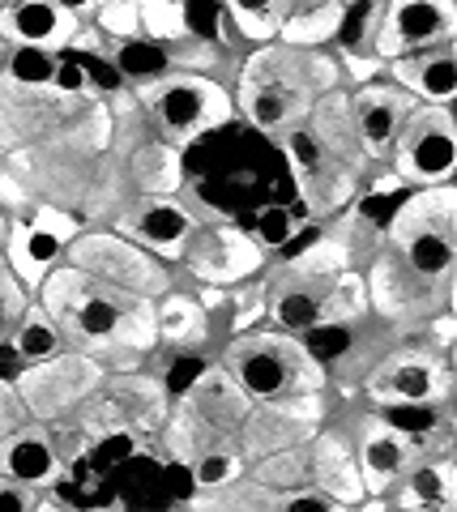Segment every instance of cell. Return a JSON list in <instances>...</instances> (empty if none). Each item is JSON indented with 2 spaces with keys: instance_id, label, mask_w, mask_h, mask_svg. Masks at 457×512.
Instances as JSON below:
<instances>
[{
  "instance_id": "cell-5",
  "label": "cell",
  "mask_w": 457,
  "mask_h": 512,
  "mask_svg": "<svg viewBox=\"0 0 457 512\" xmlns=\"http://www.w3.org/2000/svg\"><path fill=\"white\" fill-rule=\"evenodd\" d=\"M107 384V367L99 355H90L82 346H65L60 355L22 367L18 376V393L30 410V419L39 423H56L65 419L73 406H82L86 397L103 393Z\"/></svg>"
},
{
  "instance_id": "cell-40",
  "label": "cell",
  "mask_w": 457,
  "mask_h": 512,
  "mask_svg": "<svg viewBox=\"0 0 457 512\" xmlns=\"http://www.w3.org/2000/svg\"><path fill=\"white\" fill-rule=\"evenodd\" d=\"M77 60H82V69H86V82L99 90V94H116L120 86H124V77H120V69L112 64V56L107 52H99V47H82V52H73Z\"/></svg>"
},
{
  "instance_id": "cell-1",
  "label": "cell",
  "mask_w": 457,
  "mask_h": 512,
  "mask_svg": "<svg viewBox=\"0 0 457 512\" xmlns=\"http://www.w3.org/2000/svg\"><path fill=\"white\" fill-rule=\"evenodd\" d=\"M338 64L321 56V47H287V43H261V52L244 64L240 77V107L244 116L278 133V128H295L308 120L312 103L325 90H334Z\"/></svg>"
},
{
  "instance_id": "cell-19",
  "label": "cell",
  "mask_w": 457,
  "mask_h": 512,
  "mask_svg": "<svg viewBox=\"0 0 457 512\" xmlns=\"http://www.w3.org/2000/svg\"><path fill=\"white\" fill-rule=\"evenodd\" d=\"M385 77L393 86H402L419 103H453L457 94V56L453 43L423 47V52L385 60Z\"/></svg>"
},
{
  "instance_id": "cell-42",
  "label": "cell",
  "mask_w": 457,
  "mask_h": 512,
  "mask_svg": "<svg viewBox=\"0 0 457 512\" xmlns=\"http://www.w3.org/2000/svg\"><path fill=\"white\" fill-rule=\"evenodd\" d=\"M90 82H86V69L77 56H60L56 60V77H52V94H60V99H69V94H86Z\"/></svg>"
},
{
  "instance_id": "cell-3",
  "label": "cell",
  "mask_w": 457,
  "mask_h": 512,
  "mask_svg": "<svg viewBox=\"0 0 457 512\" xmlns=\"http://www.w3.org/2000/svg\"><path fill=\"white\" fill-rule=\"evenodd\" d=\"M389 248L436 286L453 282L457 265V192L453 184L415 188L389 218Z\"/></svg>"
},
{
  "instance_id": "cell-32",
  "label": "cell",
  "mask_w": 457,
  "mask_h": 512,
  "mask_svg": "<svg viewBox=\"0 0 457 512\" xmlns=\"http://www.w3.org/2000/svg\"><path fill=\"white\" fill-rule=\"evenodd\" d=\"M206 436H210L206 423H201L184 402L176 410H167V419L159 427V440H163L167 461H193L201 453V444H206Z\"/></svg>"
},
{
  "instance_id": "cell-9",
  "label": "cell",
  "mask_w": 457,
  "mask_h": 512,
  "mask_svg": "<svg viewBox=\"0 0 457 512\" xmlns=\"http://www.w3.org/2000/svg\"><path fill=\"white\" fill-rule=\"evenodd\" d=\"M180 265L197 282L231 291V286L248 282L252 274H261L265 248L248 231H235V227H201V222H197V231L188 235V244L180 252Z\"/></svg>"
},
{
  "instance_id": "cell-26",
  "label": "cell",
  "mask_w": 457,
  "mask_h": 512,
  "mask_svg": "<svg viewBox=\"0 0 457 512\" xmlns=\"http://www.w3.org/2000/svg\"><path fill=\"white\" fill-rule=\"evenodd\" d=\"M154 329H159V342H171L180 350L197 346L206 338V308H201V299L171 286L167 295L154 299Z\"/></svg>"
},
{
  "instance_id": "cell-45",
  "label": "cell",
  "mask_w": 457,
  "mask_h": 512,
  "mask_svg": "<svg viewBox=\"0 0 457 512\" xmlns=\"http://www.w3.org/2000/svg\"><path fill=\"white\" fill-rule=\"evenodd\" d=\"M167 487H171L176 500H193L197 483H193V470H188V461H167Z\"/></svg>"
},
{
  "instance_id": "cell-43",
  "label": "cell",
  "mask_w": 457,
  "mask_h": 512,
  "mask_svg": "<svg viewBox=\"0 0 457 512\" xmlns=\"http://www.w3.org/2000/svg\"><path fill=\"white\" fill-rule=\"evenodd\" d=\"M26 222H35V227L39 231H47V235H56V239H65V244H69V239L77 235V222L65 214V210H56V205H39V210L35 214H30Z\"/></svg>"
},
{
  "instance_id": "cell-4",
  "label": "cell",
  "mask_w": 457,
  "mask_h": 512,
  "mask_svg": "<svg viewBox=\"0 0 457 512\" xmlns=\"http://www.w3.org/2000/svg\"><path fill=\"white\" fill-rule=\"evenodd\" d=\"M65 265L82 269L86 278L112 286L124 295L141 299H159L171 291L167 261H159L154 252L137 248L133 239H124L120 231H82L65 244Z\"/></svg>"
},
{
  "instance_id": "cell-11",
  "label": "cell",
  "mask_w": 457,
  "mask_h": 512,
  "mask_svg": "<svg viewBox=\"0 0 457 512\" xmlns=\"http://www.w3.org/2000/svg\"><path fill=\"white\" fill-rule=\"evenodd\" d=\"M415 103L419 99H411L402 86H393L389 77L355 86L351 120H355V137H359V150H364L368 163H389L393 146H398V133H402L406 116L415 111Z\"/></svg>"
},
{
  "instance_id": "cell-48",
  "label": "cell",
  "mask_w": 457,
  "mask_h": 512,
  "mask_svg": "<svg viewBox=\"0 0 457 512\" xmlns=\"http://www.w3.org/2000/svg\"><path fill=\"white\" fill-rule=\"evenodd\" d=\"M5 5H9V0H0V9H5Z\"/></svg>"
},
{
  "instance_id": "cell-16",
  "label": "cell",
  "mask_w": 457,
  "mask_h": 512,
  "mask_svg": "<svg viewBox=\"0 0 457 512\" xmlns=\"http://www.w3.org/2000/svg\"><path fill=\"white\" fill-rule=\"evenodd\" d=\"M73 13H65L56 0H9L0 9V39L5 43H26V47H47V52H69L77 35Z\"/></svg>"
},
{
  "instance_id": "cell-10",
  "label": "cell",
  "mask_w": 457,
  "mask_h": 512,
  "mask_svg": "<svg viewBox=\"0 0 457 512\" xmlns=\"http://www.w3.org/2000/svg\"><path fill=\"white\" fill-rule=\"evenodd\" d=\"M364 286H368L372 316H385V320H411V316L428 320V308H436V312L449 308V286L419 278L389 244L376 248L368 274H364Z\"/></svg>"
},
{
  "instance_id": "cell-31",
  "label": "cell",
  "mask_w": 457,
  "mask_h": 512,
  "mask_svg": "<svg viewBox=\"0 0 457 512\" xmlns=\"http://www.w3.org/2000/svg\"><path fill=\"white\" fill-rule=\"evenodd\" d=\"M376 419L398 427L402 436H411L415 444L419 440H432L440 431L449 427V414H445V402H381L376 406Z\"/></svg>"
},
{
  "instance_id": "cell-21",
  "label": "cell",
  "mask_w": 457,
  "mask_h": 512,
  "mask_svg": "<svg viewBox=\"0 0 457 512\" xmlns=\"http://www.w3.org/2000/svg\"><path fill=\"white\" fill-rule=\"evenodd\" d=\"M385 504L398 508H449L453 504V461L440 457H419L402 470V478L385 491Z\"/></svg>"
},
{
  "instance_id": "cell-15",
  "label": "cell",
  "mask_w": 457,
  "mask_h": 512,
  "mask_svg": "<svg viewBox=\"0 0 457 512\" xmlns=\"http://www.w3.org/2000/svg\"><path fill=\"white\" fill-rule=\"evenodd\" d=\"M0 474L30 483V487L60 483L65 457H60V448H56L52 427L39 419H26L22 427H13L9 436H0Z\"/></svg>"
},
{
  "instance_id": "cell-44",
  "label": "cell",
  "mask_w": 457,
  "mask_h": 512,
  "mask_svg": "<svg viewBox=\"0 0 457 512\" xmlns=\"http://www.w3.org/2000/svg\"><path fill=\"white\" fill-rule=\"evenodd\" d=\"M35 491H39V487L18 483V478H5V474H0V508H13V512H18V508H30V504L39 500Z\"/></svg>"
},
{
  "instance_id": "cell-46",
  "label": "cell",
  "mask_w": 457,
  "mask_h": 512,
  "mask_svg": "<svg viewBox=\"0 0 457 512\" xmlns=\"http://www.w3.org/2000/svg\"><path fill=\"white\" fill-rule=\"evenodd\" d=\"M65 13H73L77 22H86V18H94V9H99V0H56Z\"/></svg>"
},
{
  "instance_id": "cell-20",
  "label": "cell",
  "mask_w": 457,
  "mask_h": 512,
  "mask_svg": "<svg viewBox=\"0 0 457 512\" xmlns=\"http://www.w3.org/2000/svg\"><path fill=\"white\" fill-rule=\"evenodd\" d=\"M0 248H5V265L13 269V278H18L30 295H35L39 282L65 261V239L39 231L35 222H9V235Z\"/></svg>"
},
{
  "instance_id": "cell-41",
  "label": "cell",
  "mask_w": 457,
  "mask_h": 512,
  "mask_svg": "<svg viewBox=\"0 0 457 512\" xmlns=\"http://www.w3.org/2000/svg\"><path fill=\"white\" fill-rule=\"evenodd\" d=\"M30 419V410L18 393V380H0V436H9L13 427H22Z\"/></svg>"
},
{
  "instance_id": "cell-18",
  "label": "cell",
  "mask_w": 457,
  "mask_h": 512,
  "mask_svg": "<svg viewBox=\"0 0 457 512\" xmlns=\"http://www.w3.org/2000/svg\"><path fill=\"white\" fill-rule=\"evenodd\" d=\"M180 402L206 423L210 436H223L227 444L240 436V427H244L248 410H252V397L223 372V367H206L201 380L180 397Z\"/></svg>"
},
{
  "instance_id": "cell-7",
  "label": "cell",
  "mask_w": 457,
  "mask_h": 512,
  "mask_svg": "<svg viewBox=\"0 0 457 512\" xmlns=\"http://www.w3.org/2000/svg\"><path fill=\"white\" fill-rule=\"evenodd\" d=\"M146 107L154 111V124H159V133L167 141H193L201 133H210V128L227 124L231 111H235L231 94L218 82H210V77H197V73L163 77Z\"/></svg>"
},
{
  "instance_id": "cell-29",
  "label": "cell",
  "mask_w": 457,
  "mask_h": 512,
  "mask_svg": "<svg viewBox=\"0 0 457 512\" xmlns=\"http://www.w3.org/2000/svg\"><path fill=\"white\" fill-rule=\"evenodd\" d=\"M287 9H291V0H223V18L257 47L278 39V26L287 18Z\"/></svg>"
},
{
  "instance_id": "cell-25",
  "label": "cell",
  "mask_w": 457,
  "mask_h": 512,
  "mask_svg": "<svg viewBox=\"0 0 457 512\" xmlns=\"http://www.w3.org/2000/svg\"><path fill=\"white\" fill-rule=\"evenodd\" d=\"M9 342H13V350H18V359H22L26 367L52 359V355H60V350L69 346L65 329L56 325V316L47 312L39 299L26 303V312L18 316V325H13V333H9Z\"/></svg>"
},
{
  "instance_id": "cell-6",
  "label": "cell",
  "mask_w": 457,
  "mask_h": 512,
  "mask_svg": "<svg viewBox=\"0 0 457 512\" xmlns=\"http://www.w3.org/2000/svg\"><path fill=\"white\" fill-rule=\"evenodd\" d=\"M389 163L406 188L453 184L457 124H453L449 103H415V111L406 116L402 133H398V146H393Z\"/></svg>"
},
{
  "instance_id": "cell-24",
  "label": "cell",
  "mask_w": 457,
  "mask_h": 512,
  "mask_svg": "<svg viewBox=\"0 0 457 512\" xmlns=\"http://www.w3.org/2000/svg\"><path fill=\"white\" fill-rule=\"evenodd\" d=\"M112 64L120 69L124 77V86H137V90H146V86H159L163 77L176 69V60H171L167 52V43H154L146 35H137V39H120L112 43Z\"/></svg>"
},
{
  "instance_id": "cell-34",
  "label": "cell",
  "mask_w": 457,
  "mask_h": 512,
  "mask_svg": "<svg viewBox=\"0 0 457 512\" xmlns=\"http://www.w3.org/2000/svg\"><path fill=\"white\" fill-rule=\"evenodd\" d=\"M376 13H381V0H342V22L334 30L342 52H372Z\"/></svg>"
},
{
  "instance_id": "cell-39",
  "label": "cell",
  "mask_w": 457,
  "mask_h": 512,
  "mask_svg": "<svg viewBox=\"0 0 457 512\" xmlns=\"http://www.w3.org/2000/svg\"><path fill=\"white\" fill-rule=\"evenodd\" d=\"M30 299H35V295H30L26 286L13 278V269L0 265V342H5L9 333H13V325H18V316L26 312Z\"/></svg>"
},
{
  "instance_id": "cell-28",
  "label": "cell",
  "mask_w": 457,
  "mask_h": 512,
  "mask_svg": "<svg viewBox=\"0 0 457 512\" xmlns=\"http://www.w3.org/2000/svg\"><path fill=\"white\" fill-rule=\"evenodd\" d=\"M252 478L274 491H291V487H308L312 483V448L308 440L287 444V448H274L252 461Z\"/></svg>"
},
{
  "instance_id": "cell-12",
  "label": "cell",
  "mask_w": 457,
  "mask_h": 512,
  "mask_svg": "<svg viewBox=\"0 0 457 512\" xmlns=\"http://www.w3.org/2000/svg\"><path fill=\"white\" fill-rule=\"evenodd\" d=\"M368 393L381 402H445L449 397V363L445 350H402V355L376 359L368 372Z\"/></svg>"
},
{
  "instance_id": "cell-22",
  "label": "cell",
  "mask_w": 457,
  "mask_h": 512,
  "mask_svg": "<svg viewBox=\"0 0 457 512\" xmlns=\"http://www.w3.org/2000/svg\"><path fill=\"white\" fill-rule=\"evenodd\" d=\"M338 22H342V0H291L287 18L278 26V43L287 47L334 43Z\"/></svg>"
},
{
  "instance_id": "cell-36",
  "label": "cell",
  "mask_w": 457,
  "mask_h": 512,
  "mask_svg": "<svg viewBox=\"0 0 457 512\" xmlns=\"http://www.w3.org/2000/svg\"><path fill=\"white\" fill-rule=\"evenodd\" d=\"M137 453H141V444H137L133 427H112V431H103V436L90 444V461H94V466H103V470L129 466Z\"/></svg>"
},
{
  "instance_id": "cell-23",
  "label": "cell",
  "mask_w": 457,
  "mask_h": 512,
  "mask_svg": "<svg viewBox=\"0 0 457 512\" xmlns=\"http://www.w3.org/2000/svg\"><path fill=\"white\" fill-rule=\"evenodd\" d=\"M129 171H133V184L141 197H176L184 184V158L171 141H146V146H137Z\"/></svg>"
},
{
  "instance_id": "cell-37",
  "label": "cell",
  "mask_w": 457,
  "mask_h": 512,
  "mask_svg": "<svg viewBox=\"0 0 457 512\" xmlns=\"http://www.w3.org/2000/svg\"><path fill=\"white\" fill-rule=\"evenodd\" d=\"M252 231H257V244L265 252H282L295 239L299 231V222L291 218L287 205H265V210L257 214V222H252Z\"/></svg>"
},
{
  "instance_id": "cell-13",
  "label": "cell",
  "mask_w": 457,
  "mask_h": 512,
  "mask_svg": "<svg viewBox=\"0 0 457 512\" xmlns=\"http://www.w3.org/2000/svg\"><path fill=\"white\" fill-rule=\"evenodd\" d=\"M116 231L133 239L137 248L154 252L159 261H180L188 235L197 231V218L184 210L176 197H137L129 210L116 218Z\"/></svg>"
},
{
  "instance_id": "cell-17",
  "label": "cell",
  "mask_w": 457,
  "mask_h": 512,
  "mask_svg": "<svg viewBox=\"0 0 457 512\" xmlns=\"http://www.w3.org/2000/svg\"><path fill=\"white\" fill-rule=\"evenodd\" d=\"M308 448H312V487H321L329 500H338V508L368 504L364 474H359L351 436H342V431H334V427H329V431H312Z\"/></svg>"
},
{
  "instance_id": "cell-38",
  "label": "cell",
  "mask_w": 457,
  "mask_h": 512,
  "mask_svg": "<svg viewBox=\"0 0 457 512\" xmlns=\"http://www.w3.org/2000/svg\"><path fill=\"white\" fill-rule=\"evenodd\" d=\"M206 367H210V363L201 359L197 350H180V355L167 363V372H163V389H167L171 402H180V397L201 380V372H206Z\"/></svg>"
},
{
  "instance_id": "cell-27",
  "label": "cell",
  "mask_w": 457,
  "mask_h": 512,
  "mask_svg": "<svg viewBox=\"0 0 457 512\" xmlns=\"http://www.w3.org/2000/svg\"><path fill=\"white\" fill-rule=\"evenodd\" d=\"M368 316H355V320H317V325H308L304 333H299V346H304L308 355L325 367V372H329V367H342V363H351V355L359 350V338H364Z\"/></svg>"
},
{
  "instance_id": "cell-8",
  "label": "cell",
  "mask_w": 457,
  "mask_h": 512,
  "mask_svg": "<svg viewBox=\"0 0 457 512\" xmlns=\"http://www.w3.org/2000/svg\"><path fill=\"white\" fill-rule=\"evenodd\" d=\"M453 35H457L453 0H381L372 30V56L398 60L423 52V47L453 43Z\"/></svg>"
},
{
  "instance_id": "cell-14",
  "label": "cell",
  "mask_w": 457,
  "mask_h": 512,
  "mask_svg": "<svg viewBox=\"0 0 457 512\" xmlns=\"http://www.w3.org/2000/svg\"><path fill=\"white\" fill-rule=\"evenodd\" d=\"M419 457L423 453L415 448L411 436H402L398 427H389V423L376 419V414H368L364 427H359V440H355V461H359V474H364L368 504H381L385 491L398 483L402 470Z\"/></svg>"
},
{
  "instance_id": "cell-47",
  "label": "cell",
  "mask_w": 457,
  "mask_h": 512,
  "mask_svg": "<svg viewBox=\"0 0 457 512\" xmlns=\"http://www.w3.org/2000/svg\"><path fill=\"white\" fill-rule=\"evenodd\" d=\"M5 235H9V218L0 214V244H5Z\"/></svg>"
},
{
  "instance_id": "cell-35",
  "label": "cell",
  "mask_w": 457,
  "mask_h": 512,
  "mask_svg": "<svg viewBox=\"0 0 457 512\" xmlns=\"http://www.w3.org/2000/svg\"><path fill=\"white\" fill-rule=\"evenodd\" d=\"M94 26H99V35H107L112 43L137 39L141 35V9H137V0H99V9H94Z\"/></svg>"
},
{
  "instance_id": "cell-2",
  "label": "cell",
  "mask_w": 457,
  "mask_h": 512,
  "mask_svg": "<svg viewBox=\"0 0 457 512\" xmlns=\"http://www.w3.org/2000/svg\"><path fill=\"white\" fill-rule=\"evenodd\" d=\"M223 372L240 384L252 402H278L295 393H321L325 367L299 346L287 329H244L223 350Z\"/></svg>"
},
{
  "instance_id": "cell-30",
  "label": "cell",
  "mask_w": 457,
  "mask_h": 512,
  "mask_svg": "<svg viewBox=\"0 0 457 512\" xmlns=\"http://www.w3.org/2000/svg\"><path fill=\"white\" fill-rule=\"evenodd\" d=\"M56 60H60V52H47V47L9 43L5 60H0V77L18 90H52Z\"/></svg>"
},
{
  "instance_id": "cell-33",
  "label": "cell",
  "mask_w": 457,
  "mask_h": 512,
  "mask_svg": "<svg viewBox=\"0 0 457 512\" xmlns=\"http://www.w3.org/2000/svg\"><path fill=\"white\" fill-rule=\"evenodd\" d=\"M188 470H193L197 491H223L244 474V457L235 453V448L218 444V448H201V453L188 461Z\"/></svg>"
}]
</instances>
